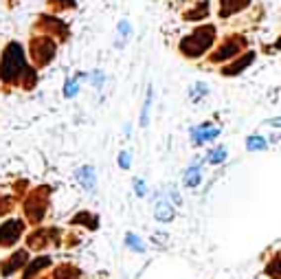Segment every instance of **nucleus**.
<instances>
[{"label": "nucleus", "mask_w": 281, "mask_h": 279, "mask_svg": "<svg viewBox=\"0 0 281 279\" xmlns=\"http://www.w3.org/2000/svg\"><path fill=\"white\" fill-rule=\"evenodd\" d=\"M213 40H216V29L202 27V29H198V31H193L191 35H187V38L182 40L180 51H182V55H187V57H198V55H202L204 51L211 47Z\"/></svg>", "instance_id": "f257e3e1"}, {"label": "nucleus", "mask_w": 281, "mask_h": 279, "mask_svg": "<svg viewBox=\"0 0 281 279\" xmlns=\"http://www.w3.org/2000/svg\"><path fill=\"white\" fill-rule=\"evenodd\" d=\"M24 70V51L18 42H11L4 47L2 53V77L7 82L18 79V75Z\"/></svg>", "instance_id": "f03ea898"}, {"label": "nucleus", "mask_w": 281, "mask_h": 279, "mask_svg": "<svg viewBox=\"0 0 281 279\" xmlns=\"http://www.w3.org/2000/svg\"><path fill=\"white\" fill-rule=\"evenodd\" d=\"M55 53V44L49 38H33L31 40V55L38 59V64H49Z\"/></svg>", "instance_id": "7ed1b4c3"}, {"label": "nucleus", "mask_w": 281, "mask_h": 279, "mask_svg": "<svg viewBox=\"0 0 281 279\" xmlns=\"http://www.w3.org/2000/svg\"><path fill=\"white\" fill-rule=\"evenodd\" d=\"M22 222L20 220H7L0 226V246H11L18 242V237L22 235Z\"/></svg>", "instance_id": "20e7f679"}, {"label": "nucleus", "mask_w": 281, "mask_h": 279, "mask_svg": "<svg viewBox=\"0 0 281 279\" xmlns=\"http://www.w3.org/2000/svg\"><path fill=\"white\" fill-rule=\"evenodd\" d=\"M75 176H77V180H79V185L84 187L88 194H95L97 191V171H95V167L93 165H84V167H79L77 171H75Z\"/></svg>", "instance_id": "39448f33"}, {"label": "nucleus", "mask_w": 281, "mask_h": 279, "mask_svg": "<svg viewBox=\"0 0 281 279\" xmlns=\"http://www.w3.org/2000/svg\"><path fill=\"white\" fill-rule=\"evenodd\" d=\"M244 47V40L242 38H237V40H228V42H224L222 47L218 49V53L213 55V62H224V59H228V57H233L235 53H237L239 49Z\"/></svg>", "instance_id": "423d86ee"}, {"label": "nucleus", "mask_w": 281, "mask_h": 279, "mask_svg": "<svg viewBox=\"0 0 281 279\" xmlns=\"http://www.w3.org/2000/svg\"><path fill=\"white\" fill-rule=\"evenodd\" d=\"M154 218L158 222H171L173 218H176V211H173V207L167 202V198H161L154 205Z\"/></svg>", "instance_id": "0eeeda50"}, {"label": "nucleus", "mask_w": 281, "mask_h": 279, "mask_svg": "<svg viewBox=\"0 0 281 279\" xmlns=\"http://www.w3.org/2000/svg\"><path fill=\"white\" fill-rule=\"evenodd\" d=\"M218 134H220V128H209L207 123H202V128L193 130L191 139H193V145H202V143H207V141H213Z\"/></svg>", "instance_id": "6e6552de"}, {"label": "nucleus", "mask_w": 281, "mask_h": 279, "mask_svg": "<svg viewBox=\"0 0 281 279\" xmlns=\"http://www.w3.org/2000/svg\"><path fill=\"white\" fill-rule=\"evenodd\" d=\"M246 4H248V0H220L218 13H220L222 18H226V16H231V13L239 11V9H244Z\"/></svg>", "instance_id": "1a4fd4ad"}, {"label": "nucleus", "mask_w": 281, "mask_h": 279, "mask_svg": "<svg viewBox=\"0 0 281 279\" xmlns=\"http://www.w3.org/2000/svg\"><path fill=\"white\" fill-rule=\"evenodd\" d=\"M182 182H185V187H198L202 182V169L198 165L187 167L185 176H182Z\"/></svg>", "instance_id": "9d476101"}, {"label": "nucleus", "mask_w": 281, "mask_h": 279, "mask_svg": "<svg viewBox=\"0 0 281 279\" xmlns=\"http://www.w3.org/2000/svg\"><path fill=\"white\" fill-rule=\"evenodd\" d=\"M253 59H255V53H250V51H248L246 55H242L239 59H235V62L228 66L226 70H224V73H226V75H237V73H242V68H246V66L253 62Z\"/></svg>", "instance_id": "9b49d317"}, {"label": "nucleus", "mask_w": 281, "mask_h": 279, "mask_svg": "<svg viewBox=\"0 0 281 279\" xmlns=\"http://www.w3.org/2000/svg\"><path fill=\"white\" fill-rule=\"evenodd\" d=\"M20 262H27V253H24V251L16 253V255L11 257V262H7V266H4V271H2V273H4V275H11L13 271H18V268L22 266Z\"/></svg>", "instance_id": "f8f14e48"}, {"label": "nucleus", "mask_w": 281, "mask_h": 279, "mask_svg": "<svg viewBox=\"0 0 281 279\" xmlns=\"http://www.w3.org/2000/svg\"><path fill=\"white\" fill-rule=\"evenodd\" d=\"M49 264H51L49 257H40V260H35L33 264H29V268L24 271V279H31V277L35 275V273L40 271V268H47Z\"/></svg>", "instance_id": "ddd939ff"}, {"label": "nucleus", "mask_w": 281, "mask_h": 279, "mask_svg": "<svg viewBox=\"0 0 281 279\" xmlns=\"http://www.w3.org/2000/svg\"><path fill=\"white\" fill-rule=\"evenodd\" d=\"M150 108H152V88L147 90L145 104H143V110H141V125H143V128H147V125H150Z\"/></svg>", "instance_id": "4468645a"}, {"label": "nucleus", "mask_w": 281, "mask_h": 279, "mask_svg": "<svg viewBox=\"0 0 281 279\" xmlns=\"http://www.w3.org/2000/svg\"><path fill=\"white\" fill-rule=\"evenodd\" d=\"M246 150H250V152H262V150H266V139H264V136H259V134L248 136V139H246Z\"/></svg>", "instance_id": "2eb2a0df"}, {"label": "nucleus", "mask_w": 281, "mask_h": 279, "mask_svg": "<svg viewBox=\"0 0 281 279\" xmlns=\"http://www.w3.org/2000/svg\"><path fill=\"white\" fill-rule=\"evenodd\" d=\"M116 29H119V35H121V40L116 42V49H121V47L125 44V40H130V38H132V27L127 24V20H121L119 27H116Z\"/></svg>", "instance_id": "dca6fc26"}, {"label": "nucleus", "mask_w": 281, "mask_h": 279, "mask_svg": "<svg viewBox=\"0 0 281 279\" xmlns=\"http://www.w3.org/2000/svg\"><path fill=\"white\" fill-rule=\"evenodd\" d=\"M209 163H213V165H220V163H224V159H226V148H216V150H211L209 152Z\"/></svg>", "instance_id": "f3484780"}, {"label": "nucleus", "mask_w": 281, "mask_h": 279, "mask_svg": "<svg viewBox=\"0 0 281 279\" xmlns=\"http://www.w3.org/2000/svg\"><path fill=\"white\" fill-rule=\"evenodd\" d=\"M125 244L130 251H136V253H143L145 251V246H143V242L139 240V235H134V233H127L125 235Z\"/></svg>", "instance_id": "a211bd4d"}, {"label": "nucleus", "mask_w": 281, "mask_h": 279, "mask_svg": "<svg viewBox=\"0 0 281 279\" xmlns=\"http://www.w3.org/2000/svg\"><path fill=\"white\" fill-rule=\"evenodd\" d=\"M266 273L275 279H281V255H277L273 262H270V266L266 268Z\"/></svg>", "instance_id": "6ab92c4d"}, {"label": "nucleus", "mask_w": 281, "mask_h": 279, "mask_svg": "<svg viewBox=\"0 0 281 279\" xmlns=\"http://www.w3.org/2000/svg\"><path fill=\"white\" fill-rule=\"evenodd\" d=\"M79 90V82L77 79H68L66 82V88H64V97H75Z\"/></svg>", "instance_id": "aec40b11"}, {"label": "nucleus", "mask_w": 281, "mask_h": 279, "mask_svg": "<svg viewBox=\"0 0 281 279\" xmlns=\"http://www.w3.org/2000/svg\"><path fill=\"white\" fill-rule=\"evenodd\" d=\"M104 73H101V70H95V73L93 75H90V82H93L95 86H97V88H101V86H104Z\"/></svg>", "instance_id": "412c9836"}, {"label": "nucleus", "mask_w": 281, "mask_h": 279, "mask_svg": "<svg viewBox=\"0 0 281 279\" xmlns=\"http://www.w3.org/2000/svg\"><path fill=\"white\" fill-rule=\"evenodd\" d=\"M119 167L121 169H127V167H130V152H121L119 154Z\"/></svg>", "instance_id": "4be33fe9"}, {"label": "nucleus", "mask_w": 281, "mask_h": 279, "mask_svg": "<svg viewBox=\"0 0 281 279\" xmlns=\"http://www.w3.org/2000/svg\"><path fill=\"white\" fill-rule=\"evenodd\" d=\"M134 187H136V196H145L147 194V191H145V185H143V182L141 180H134Z\"/></svg>", "instance_id": "5701e85b"}, {"label": "nucleus", "mask_w": 281, "mask_h": 279, "mask_svg": "<svg viewBox=\"0 0 281 279\" xmlns=\"http://www.w3.org/2000/svg\"><path fill=\"white\" fill-rule=\"evenodd\" d=\"M268 125H273V128H281V116H275V119H270V121H266Z\"/></svg>", "instance_id": "b1692460"}]
</instances>
